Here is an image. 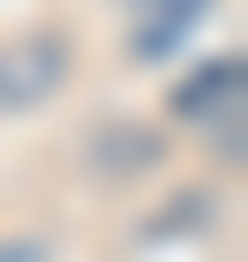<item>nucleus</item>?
<instances>
[{
    "label": "nucleus",
    "instance_id": "nucleus-1",
    "mask_svg": "<svg viewBox=\"0 0 248 262\" xmlns=\"http://www.w3.org/2000/svg\"><path fill=\"white\" fill-rule=\"evenodd\" d=\"M61 75H68V45H61V38H23V45H0V113L53 98V90H61Z\"/></svg>",
    "mask_w": 248,
    "mask_h": 262
},
{
    "label": "nucleus",
    "instance_id": "nucleus-2",
    "mask_svg": "<svg viewBox=\"0 0 248 262\" xmlns=\"http://www.w3.org/2000/svg\"><path fill=\"white\" fill-rule=\"evenodd\" d=\"M233 90H241V60L226 53V60L196 68V75L173 90V113H188V120H196V113H211V105H233Z\"/></svg>",
    "mask_w": 248,
    "mask_h": 262
},
{
    "label": "nucleus",
    "instance_id": "nucleus-3",
    "mask_svg": "<svg viewBox=\"0 0 248 262\" xmlns=\"http://www.w3.org/2000/svg\"><path fill=\"white\" fill-rule=\"evenodd\" d=\"M196 15H203V0H173L165 15H150V23H143L136 53H143V60H150V53H173V45H181V23H196Z\"/></svg>",
    "mask_w": 248,
    "mask_h": 262
},
{
    "label": "nucleus",
    "instance_id": "nucleus-4",
    "mask_svg": "<svg viewBox=\"0 0 248 262\" xmlns=\"http://www.w3.org/2000/svg\"><path fill=\"white\" fill-rule=\"evenodd\" d=\"M0 262H38V255H30V247H0Z\"/></svg>",
    "mask_w": 248,
    "mask_h": 262
}]
</instances>
